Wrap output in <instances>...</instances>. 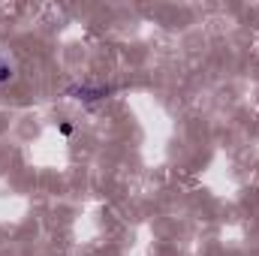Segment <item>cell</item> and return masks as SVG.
Listing matches in <instances>:
<instances>
[{
	"label": "cell",
	"mask_w": 259,
	"mask_h": 256,
	"mask_svg": "<svg viewBox=\"0 0 259 256\" xmlns=\"http://www.w3.org/2000/svg\"><path fill=\"white\" fill-rule=\"evenodd\" d=\"M61 136H72V124H61Z\"/></svg>",
	"instance_id": "3957f363"
},
{
	"label": "cell",
	"mask_w": 259,
	"mask_h": 256,
	"mask_svg": "<svg viewBox=\"0 0 259 256\" xmlns=\"http://www.w3.org/2000/svg\"><path fill=\"white\" fill-rule=\"evenodd\" d=\"M12 78V66H9V61H0V84H6Z\"/></svg>",
	"instance_id": "7a4b0ae2"
},
{
	"label": "cell",
	"mask_w": 259,
	"mask_h": 256,
	"mask_svg": "<svg viewBox=\"0 0 259 256\" xmlns=\"http://www.w3.org/2000/svg\"><path fill=\"white\" fill-rule=\"evenodd\" d=\"M112 91H115V88H88V84H81V88H72V91H69V97L84 100V103H97V100L109 97Z\"/></svg>",
	"instance_id": "6da1fadb"
}]
</instances>
